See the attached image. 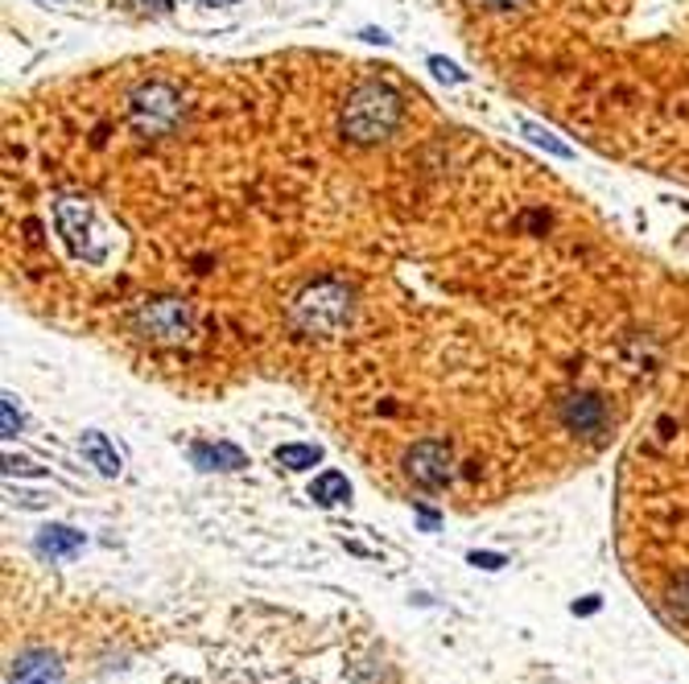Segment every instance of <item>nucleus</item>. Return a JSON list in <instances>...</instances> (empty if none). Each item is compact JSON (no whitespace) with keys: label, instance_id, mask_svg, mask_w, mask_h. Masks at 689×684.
<instances>
[{"label":"nucleus","instance_id":"f257e3e1","mask_svg":"<svg viewBox=\"0 0 689 684\" xmlns=\"http://www.w3.org/2000/svg\"><path fill=\"white\" fill-rule=\"evenodd\" d=\"M4 289L150 384H281L380 487L491 507L689 359V273L558 169L343 50H153L17 95Z\"/></svg>","mask_w":689,"mask_h":684},{"label":"nucleus","instance_id":"f03ea898","mask_svg":"<svg viewBox=\"0 0 689 684\" xmlns=\"http://www.w3.org/2000/svg\"><path fill=\"white\" fill-rule=\"evenodd\" d=\"M447 21L545 124L689 185V0H447Z\"/></svg>","mask_w":689,"mask_h":684},{"label":"nucleus","instance_id":"7ed1b4c3","mask_svg":"<svg viewBox=\"0 0 689 684\" xmlns=\"http://www.w3.org/2000/svg\"><path fill=\"white\" fill-rule=\"evenodd\" d=\"M9 684H67V672H62V664H58L50 651L29 648L13 660Z\"/></svg>","mask_w":689,"mask_h":684},{"label":"nucleus","instance_id":"20e7f679","mask_svg":"<svg viewBox=\"0 0 689 684\" xmlns=\"http://www.w3.org/2000/svg\"><path fill=\"white\" fill-rule=\"evenodd\" d=\"M83 454L92 458L95 466H99V475H120V454H116L112 445H108V437L104 433H83Z\"/></svg>","mask_w":689,"mask_h":684},{"label":"nucleus","instance_id":"39448f33","mask_svg":"<svg viewBox=\"0 0 689 684\" xmlns=\"http://www.w3.org/2000/svg\"><path fill=\"white\" fill-rule=\"evenodd\" d=\"M314 500H322V503L347 500V479H343L338 470H331V475H322V479L314 482Z\"/></svg>","mask_w":689,"mask_h":684},{"label":"nucleus","instance_id":"423d86ee","mask_svg":"<svg viewBox=\"0 0 689 684\" xmlns=\"http://www.w3.org/2000/svg\"><path fill=\"white\" fill-rule=\"evenodd\" d=\"M79 544H83V537L71 532V528H50V537H41V549H46V553H71Z\"/></svg>","mask_w":689,"mask_h":684},{"label":"nucleus","instance_id":"0eeeda50","mask_svg":"<svg viewBox=\"0 0 689 684\" xmlns=\"http://www.w3.org/2000/svg\"><path fill=\"white\" fill-rule=\"evenodd\" d=\"M277 458L289 466H306V463H318V449H301V445H294V449H281Z\"/></svg>","mask_w":689,"mask_h":684}]
</instances>
